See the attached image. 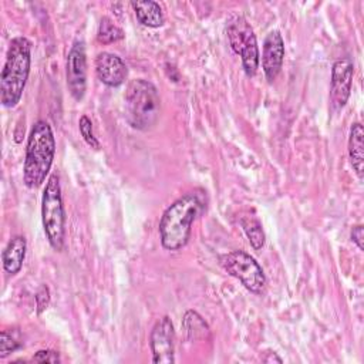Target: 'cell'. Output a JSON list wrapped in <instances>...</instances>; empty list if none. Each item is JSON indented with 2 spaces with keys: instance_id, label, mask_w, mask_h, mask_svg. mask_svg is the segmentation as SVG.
<instances>
[{
  "instance_id": "1",
  "label": "cell",
  "mask_w": 364,
  "mask_h": 364,
  "mask_svg": "<svg viewBox=\"0 0 364 364\" xmlns=\"http://www.w3.org/2000/svg\"><path fill=\"white\" fill-rule=\"evenodd\" d=\"M202 209L203 202L193 192L181 196L166 208L159 220L161 243L166 250H179L188 243L192 223Z\"/></svg>"
},
{
  "instance_id": "22",
  "label": "cell",
  "mask_w": 364,
  "mask_h": 364,
  "mask_svg": "<svg viewBox=\"0 0 364 364\" xmlns=\"http://www.w3.org/2000/svg\"><path fill=\"white\" fill-rule=\"evenodd\" d=\"M33 361L36 363H60V354L53 350H40L33 355Z\"/></svg>"
},
{
  "instance_id": "10",
  "label": "cell",
  "mask_w": 364,
  "mask_h": 364,
  "mask_svg": "<svg viewBox=\"0 0 364 364\" xmlns=\"http://www.w3.org/2000/svg\"><path fill=\"white\" fill-rule=\"evenodd\" d=\"M67 85L74 100H82L87 88V55L82 41H75L68 51Z\"/></svg>"
},
{
  "instance_id": "2",
  "label": "cell",
  "mask_w": 364,
  "mask_h": 364,
  "mask_svg": "<svg viewBox=\"0 0 364 364\" xmlns=\"http://www.w3.org/2000/svg\"><path fill=\"white\" fill-rule=\"evenodd\" d=\"M31 64V43L20 36L10 41L6 63L0 77V100L7 108H13L18 104Z\"/></svg>"
},
{
  "instance_id": "6",
  "label": "cell",
  "mask_w": 364,
  "mask_h": 364,
  "mask_svg": "<svg viewBox=\"0 0 364 364\" xmlns=\"http://www.w3.org/2000/svg\"><path fill=\"white\" fill-rule=\"evenodd\" d=\"M226 33L232 50L242 58V65L246 75L253 77L259 68L260 61V54L253 28L250 27L245 17L233 14L228 20Z\"/></svg>"
},
{
  "instance_id": "11",
  "label": "cell",
  "mask_w": 364,
  "mask_h": 364,
  "mask_svg": "<svg viewBox=\"0 0 364 364\" xmlns=\"http://www.w3.org/2000/svg\"><path fill=\"white\" fill-rule=\"evenodd\" d=\"M284 58V41L280 31H270L263 41L262 68L267 81H273L282 70Z\"/></svg>"
},
{
  "instance_id": "19",
  "label": "cell",
  "mask_w": 364,
  "mask_h": 364,
  "mask_svg": "<svg viewBox=\"0 0 364 364\" xmlns=\"http://www.w3.org/2000/svg\"><path fill=\"white\" fill-rule=\"evenodd\" d=\"M78 128H80V134L82 135L84 141L94 149H100V142L97 139V136L94 135V129H92V122L87 115H81L80 121H78Z\"/></svg>"
},
{
  "instance_id": "18",
  "label": "cell",
  "mask_w": 364,
  "mask_h": 364,
  "mask_svg": "<svg viewBox=\"0 0 364 364\" xmlns=\"http://www.w3.org/2000/svg\"><path fill=\"white\" fill-rule=\"evenodd\" d=\"M183 327L189 336V338H198V337H203L205 333H208V326L206 323L202 320V317L196 313V311H186L185 317H183Z\"/></svg>"
},
{
  "instance_id": "12",
  "label": "cell",
  "mask_w": 364,
  "mask_h": 364,
  "mask_svg": "<svg viewBox=\"0 0 364 364\" xmlns=\"http://www.w3.org/2000/svg\"><path fill=\"white\" fill-rule=\"evenodd\" d=\"M95 73L102 84L108 87H119L128 75V68L121 57L102 51L95 57Z\"/></svg>"
},
{
  "instance_id": "8",
  "label": "cell",
  "mask_w": 364,
  "mask_h": 364,
  "mask_svg": "<svg viewBox=\"0 0 364 364\" xmlns=\"http://www.w3.org/2000/svg\"><path fill=\"white\" fill-rule=\"evenodd\" d=\"M149 344L152 350V361L156 364L175 363V330L171 318L164 316L159 318L149 336Z\"/></svg>"
},
{
  "instance_id": "20",
  "label": "cell",
  "mask_w": 364,
  "mask_h": 364,
  "mask_svg": "<svg viewBox=\"0 0 364 364\" xmlns=\"http://www.w3.org/2000/svg\"><path fill=\"white\" fill-rule=\"evenodd\" d=\"M18 347H20L18 341L11 334H9L6 330H3L1 336H0V358L7 357L13 351H16Z\"/></svg>"
},
{
  "instance_id": "24",
  "label": "cell",
  "mask_w": 364,
  "mask_h": 364,
  "mask_svg": "<svg viewBox=\"0 0 364 364\" xmlns=\"http://www.w3.org/2000/svg\"><path fill=\"white\" fill-rule=\"evenodd\" d=\"M269 354H270V357H263V358H262L264 363H272V361L282 363V358H280V357H277V355H276V353H269Z\"/></svg>"
},
{
  "instance_id": "14",
  "label": "cell",
  "mask_w": 364,
  "mask_h": 364,
  "mask_svg": "<svg viewBox=\"0 0 364 364\" xmlns=\"http://www.w3.org/2000/svg\"><path fill=\"white\" fill-rule=\"evenodd\" d=\"M131 6L135 11L136 20L142 26L156 28L164 24L165 16L159 3L152 0H145V1H132Z\"/></svg>"
},
{
  "instance_id": "17",
  "label": "cell",
  "mask_w": 364,
  "mask_h": 364,
  "mask_svg": "<svg viewBox=\"0 0 364 364\" xmlns=\"http://www.w3.org/2000/svg\"><path fill=\"white\" fill-rule=\"evenodd\" d=\"M97 38L102 44H111L124 38V31L115 26L108 17H102L98 26Z\"/></svg>"
},
{
  "instance_id": "4",
  "label": "cell",
  "mask_w": 364,
  "mask_h": 364,
  "mask_svg": "<svg viewBox=\"0 0 364 364\" xmlns=\"http://www.w3.org/2000/svg\"><path fill=\"white\" fill-rule=\"evenodd\" d=\"M125 117L131 127L148 131L159 119L161 97L156 87L142 78L132 80L125 91Z\"/></svg>"
},
{
  "instance_id": "7",
  "label": "cell",
  "mask_w": 364,
  "mask_h": 364,
  "mask_svg": "<svg viewBox=\"0 0 364 364\" xmlns=\"http://www.w3.org/2000/svg\"><path fill=\"white\" fill-rule=\"evenodd\" d=\"M222 267L236 277L249 291L260 294L266 287V276L260 264L243 250L229 252L219 259Z\"/></svg>"
},
{
  "instance_id": "23",
  "label": "cell",
  "mask_w": 364,
  "mask_h": 364,
  "mask_svg": "<svg viewBox=\"0 0 364 364\" xmlns=\"http://www.w3.org/2000/svg\"><path fill=\"white\" fill-rule=\"evenodd\" d=\"M351 240L357 245L360 250H364V233H363V226L357 225L351 230Z\"/></svg>"
},
{
  "instance_id": "21",
  "label": "cell",
  "mask_w": 364,
  "mask_h": 364,
  "mask_svg": "<svg viewBox=\"0 0 364 364\" xmlns=\"http://www.w3.org/2000/svg\"><path fill=\"white\" fill-rule=\"evenodd\" d=\"M36 303H37V313L38 314L43 313L47 309V306L50 303V290L46 284H43L38 289V291L36 293Z\"/></svg>"
},
{
  "instance_id": "16",
  "label": "cell",
  "mask_w": 364,
  "mask_h": 364,
  "mask_svg": "<svg viewBox=\"0 0 364 364\" xmlns=\"http://www.w3.org/2000/svg\"><path fill=\"white\" fill-rule=\"evenodd\" d=\"M240 225L255 250H259L264 246V232L262 229L260 222L253 216H246L240 219Z\"/></svg>"
},
{
  "instance_id": "15",
  "label": "cell",
  "mask_w": 364,
  "mask_h": 364,
  "mask_svg": "<svg viewBox=\"0 0 364 364\" xmlns=\"http://www.w3.org/2000/svg\"><path fill=\"white\" fill-rule=\"evenodd\" d=\"M348 155L353 169L357 176L363 179V164H364V131L360 122L351 125L348 138Z\"/></svg>"
},
{
  "instance_id": "3",
  "label": "cell",
  "mask_w": 364,
  "mask_h": 364,
  "mask_svg": "<svg viewBox=\"0 0 364 364\" xmlns=\"http://www.w3.org/2000/svg\"><path fill=\"white\" fill-rule=\"evenodd\" d=\"M55 154V139L48 122L37 121L28 135L23 179L26 186L38 188L50 172Z\"/></svg>"
},
{
  "instance_id": "9",
  "label": "cell",
  "mask_w": 364,
  "mask_h": 364,
  "mask_svg": "<svg viewBox=\"0 0 364 364\" xmlns=\"http://www.w3.org/2000/svg\"><path fill=\"white\" fill-rule=\"evenodd\" d=\"M354 67L348 57L338 58L333 64L330 82V107L333 112H338L348 101Z\"/></svg>"
},
{
  "instance_id": "5",
  "label": "cell",
  "mask_w": 364,
  "mask_h": 364,
  "mask_svg": "<svg viewBox=\"0 0 364 364\" xmlns=\"http://www.w3.org/2000/svg\"><path fill=\"white\" fill-rule=\"evenodd\" d=\"M41 219L48 243L54 250L61 252L65 236V212L57 173H51L47 179L41 199Z\"/></svg>"
},
{
  "instance_id": "13",
  "label": "cell",
  "mask_w": 364,
  "mask_h": 364,
  "mask_svg": "<svg viewBox=\"0 0 364 364\" xmlns=\"http://www.w3.org/2000/svg\"><path fill=\"white\" fill-rule=\"evenodd\" d=\"M26 237L21 235L13 236L6 249L3 250V267L9 274H16L20 272L24 257H26Z\"/></svg>"
}]
</instances>
